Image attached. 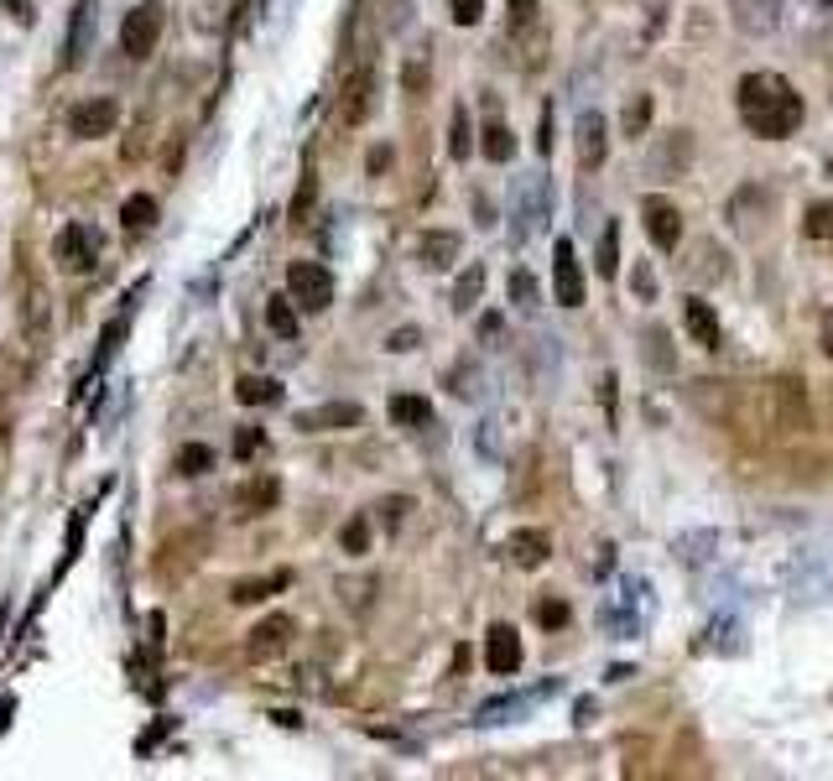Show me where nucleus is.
Masks as SVG:
<instances>
[{
    "label": "nucleus",
    "instance_id": "obj_20",
    "mask_svg": "<svg viewBox=\"0 0 833 781\" xmlns=\"http://www.w3.org/2000/svg\"><path fill=\"white\" fill-rule=\"evenodd\" d=\"M417 256H422L428 271H449L453 260H458V235H449V230H428L422 245H417Z\"/></svg>",
    "mask_w": 833,
    "mask_h": 781
},
{
    "label": "nucleus",
    "instance_id": "obj_10",
    "mask_svg": "<svg viewBox=\"0 0 833 781\" xmlns=\"http://www.w3.org/2000/svg\"><path fill=\"white\" fill-rule=\"evenodd\" d=\"M688 167H693V131H672V136L657 142V151H651V178L672 183V178H683Z\"/></svg>",
    "mask_w": 833,
    "mask_h": 781
},
{
    "label": "nucleus",
    "instance_id": "obj_40",
    "mask_svg": "<svg viewBox=\"0 0 833 781\" xmlns=\"http://www.w3.org/2000/svg\"><path fill=\"white\" fill-rule=\"evenodd\" d=\"M646 344H651V350H646V355H651V365H657V370H672V355L662 350L666 333H662V329H651V333H646Z\"/></svg>",
    "mask_w": 833,
    "mask_h": 781
},
{
    "label": "nucleus",
    "instance_id": "obj_16",
    "mask_svg": "<svg viewBox=\"0 0 833 781\" xmlns=\"http://www.w3.org/2000/svg\"><path fill=\"white\" fill-rule=\"evenodd\" d=\"M485 662L495 678H511L516 667H522V636H516V625H495L490 640H485Z\"/></svg>",
    "mask_w": 833,
    "mask_h": 781
},
{
    "label": "nucleus",
    "instance_id": "obj_34",
    "mask_svg": "<svg viewBox=\"0 0 833 781\" xmlns=\"http://www.w3.org/2000/svg\"><path fill=\"white\" fill-rule=\"evenodd\" d=\"M537 11H542V0H505V22H511V32L537 26Z\"/></svg>",
    "mask_w": 833,
    "mask_h": 781
},
{
    "label": "nucleus",
    "instance_id": "obj_38",
    "mask_svg": "<svg viewBox=\"0 0 833 781\" xmlns=\"http://www.w3.org/2000/svg\"><path fill=\"white\" fill-rule=\"evenodd\" d=\"M537 620H542V625H568V605H563V599H537Z\"/></svg>",
    "mask_w": 833,
    "mask_h": 781
},
{
    "label": "nucleus",
    "instance_id": "obj_44",
    "mask_svg": "<svg viewBox=\"0 0 833 781\" xmlns=\"http://www.w3.org/2000/svg\"><path fill=\"white\" fill-rule=\"evenodd\" d=\"M412 344H417V329H396V333H391V350H396V355H406Z\"/></svg>",
    "mask_w": 833,
    "mask_h": 781
},
{
    "label": "nucleus",
    "instance_id": "obj_9",
    "mask_svg": "<svg viewBox=\"0 0 833 781\" xmlns=\"http://www.w3.org/2000/svg\"><path fill=\"white\" fill-rule=\"evenodd\" d=\"M688 402L709 417V423L730 427V417H735V380H693L688 386Z\"/></svg>",
    "mask_w": 833,
    "mask_h": 781
},
{
    "label": "nucleus",
    "instance_id": "obj_14",
    "mask_svg": "<svg viewBox=\"0 0 833 781\" xmlns=\"http://www.w3.org/2000/svg\"><path fill=\"white\" fill-rule=\"evenodd\" d=\"M505 558H511L516 569H542V563L552 558V532H542V526H522V532H511Z\"/></svg>",
    "mask_w": 833,
    "mask_h": 781
},
{
    "label": "nucleus",
    "instance_id": "obj_33",
    "mask_svg": "<svg viewBox=\"0 0 833 781\" xmlns=\"http://www.w3.org/2000/svg\"><path fill=\"white\" fill-rule=\"evenodd\" d=\"M803 235L808 240H833V204H812L803 219Z\"/></svg>",
    "mask_w": 833,
    "mask_h": 781
},
{
    "label": "nucleus",
    "instance_id": "obj_43",
    "mask_svg": "<svg viewBox=\"0 0 833 781\" xmlns=\"http://www.w3.org/2000/svg\"><path fill=\"white\" fill-rule=\"evenodd\" d=\"M370 589H376V578H359V584H344V594H350V605H355V610H365V605H370Z\"/></svg>",
    "mask_w": 833,
    "mask_h": 781
},
{
    "label": "nucleus",
    "instance_id": "obj_46",
    "mask_svg": "<svg viewBox=\"0 0 833 781\" xmlns=\"http://www.w3.org/2000/svg\"><path fill=\"white\" fill-rule=\"evenodd\" d=\"M11 16L22 26H32V0H11Z\"/></svg>",
    "mask_w": 833,
    "mask_h": 781
},
{
    "label": "nucleus",
    "instance_id": "obj_23",
    "mask_svg": "<svg viewBox=\"0 0 833 781\" xmlns=\"http://www.w3.org/2000/svg\"><path fill=\"white\" fill-rule=\"evenodd\" d=\"M235 402H245V406H271V402H282V386L271 376H240L235 380Z\"/></svg>",
    "mask_w": 833,
    "mask_h": 781
},
{
    "label": "nucleus",
    "instance_id": "obj_48",
    "mask_svg": "<svg viewBox=\"0 0 833 781\" xmlns=\"http://www.w3.org/2000/svg\"><path fill=\"white\" fill-rule=\"evenodd\" d=\"M823 5H833V0H823Z\"/></svg>",
    "mask_w": 833,
    "mask_h": 781
},
{
    "label": "nucleus",
    "instance_id": "obj_28",
    "mask_svg": "<svg viewBox=\"0 0 833 781\" xmlns=\"http://www.w3.org/2000/svg\"><path fill=\"white\" fill-rule=\"evenodd\" d=\"M266 324H271V333H282V339H297V308H292V297H271L266 303Z\"/></svg>",
    "mask_w": 833,
    "mask_h": 781
},
{
    "label": "nucleus",
    "instance_id": "obj_39",
    "mask_svg": "<svg viewBox=\"0 0 833 781\" xmlns=\"http://www.w3.org/2000/svg\"><path fill=\"white\" fill-rule=\"evenodd\" d=\"M511 292H516V303H522V308H537V282H531L526 271H516V277H511Z\"/></svg>",
    "mask_w": 833,
    "mask_h": 781
},
{
    "label": "nucleus",
    "instance_id": "obj_22",
    "mask_svg": "<svg viewBox=\"0 0 833 781\" xmlns=\"http://www.w3.org/2000/svg\"><path fill=\"white\" fill-rule=\"evenodd\" d=\"M89 22H95V0H73V22H69V48H63V69L78 63V52L89 42Z\"/></svg>",
    "mask_w": 833,
    "mask_h": 781
},
{
    "label": "nucleus",
    "instance_id": "obj_35",
    "mask_svg": "<svg viewBox=\"0 0 833 781\" xmlns=\"http://www.w3.org/2000/svg\"><path fill=\"white\" fill-rule=\"evenodd\" d=\"M449 151H453V157H458V162L469 157V110H464V105L453 110V136H449Z\"/></svg>",
    "mask_w": 833,
    "mask_h": 781
},
{
    "label": "nucleus",
    "instance_id": "obj_18",
    "mask_svg": "<svg viewBox=\"0 0 833 781\" xmlns=\"http://www.w3.org/2000/svg\"><path fill=\"white\" fill-rule=\"evenodd\" d=\"M604 151H610L604 120H599L595 110H584V115H578V162H584V167H599V162H604Z\"/></svg>",
    "mask_w": 833,
    "mask_h": 781
},
{
    "label": "nucleus",
    "instance_id": "obj_1",
    "mask_svg": "<svg viewBox=\"0 0 833 781\" xmlns=\"http://www.w3.org/2000/svg\"><path fill=\"white\" fill-rule=\"evenodd\" d=\"M730 427L745 432H761V438H803L812 432V412H808V391L797 376H771V380H735V417Z\"/></svg>",
    "mask_w": 833,
    "mask_h": 781
},
{
    "label": "nucleus",
    "instance_id": "obj_17",
    "mask_svg": "<svg viewBox=\"0 0 833 781\" xmlns=\"http://www.w3.org/2000/svg\"><path fill=\"white\" fill-rule=\"evenodd\" d=\"M683 271H688V282H724L730 277V251L714 245V240H698L693 245V260Z\"/></svg>",
    "mask_w": 833,
    "mask_h": 781
},
{
    "label": "nucleus",
    "instance_id": "obj_19",
    "mask_svg": "<svg viewBox=\"0 0 833 781\" xmlns=\"http://www.w3.org/2000/svg\"><path fill=\"white\" fill-rule=\"evenodd\" d=\"M683 324H688L693 344H703V350H719V318L709 303H698V297H688L683 303Z\"/></svg>",
    "mask_w": 833,
    "mask_h": 781
},
{
    "label": "nucleus",
    "instance_id": "obj_21",
    "mask_svg": "<svg viewBox=\"0 0 833 781\" xmlns=\"http://www.w3.org/2000/svg\"><path fill=\"white\" fill-rule=\"evenodd\" d=\"M235 500H240V511H245V516H261V511H271V505L282 500V485L266 474V479H250V485H240Z\"/></svg>",
    "mask_w": 833,
    "mask_h": 781
},
{
    "label": "nucleus",
    "instance_id": "obj_12",
    "mask_svg": "<svg viewBox=\"0 0 833 781\" xmlns=\"http://www.w3.org/2000/svg\"><path fill=\"white\" fill-rule=\"evenodd\" d=\"M73 136H78V142H99V136H110V131H115L120 125V105L115 99H89V105H78V110H73Z\"/></svg>",
    "mask_w": 833,
    "mask_h": 781
},
{
    "label": "nucleus",
    "instance_id": "obj_13",
    "mask_svg": "<svg viewBox=\"0 0 833 781\" xmlns=\"http://www.w3.org/2000/svg\"><path fill=\"white\" fill-rule=\"evenodd\" d=\"M730 16L745 37H771L782 22V0H730Z\"/></svg>",
    "mask_w": 833,
    "mask_h": 781
},
{
    "label": "nucleus",
    "instance_id": "obj_31",
    "mask_svg": "<svg viewBox=\"0 0 833 781\" xmlns=\"http://www.w3.org/2000/svg\"><path fill=\"white\" fill-rule=\"evenodd\" d=\"M511 151H516L511 131H505L500 120H490V125H485V157H490V162H511Z\"/></svg>",
    "mask_w": 833,
    "mask_h": 781
},
{
    "label": "nucleus",
    "instance_id": "obj_25",
    "mask_svg": "<svg viewBox=\"0 0 833 781\" xmlns=\"http://www.w3.org/2000/svg\"><path fill=\"white\" fill-rule=\"evenodd\" d=\"M286 584H292V573H286V569L271 573V578H245V584H235V589H230V599H235V605H256V599L286 589Z\"/></svg>",
    "mask_w": 833,
    "mask_h": 781
},
{
    "label": "nucleus",
    "instance_id": "obj_4",
    "mask_svg": "<svg viewBox=\"0 0 833 781\" xmlns=\"http://www.w3.org/2000/svg\"><path fill=\"white\" fill-rule=\"evenodd\" d=\"M286 292L303 313H323L333 303V277L318 266V260H292L286 266Z\"/></svg>",
    "mask_w": 833,
    "mask_h": 781
},
{
    "label": "nucleus",
    "instance_id": "obj_6",
    "mask_svg": "<svg viewBox=\"0 0 833 781\" xmlns=\"http://www.w3.org/2000/svg\"><path fill=\"white\" fill-rule=\"evenodd\" d=\"M58 266L63 271H95L99 266V230L95 224H69L63 235H58Z\"/></svg>",
    "mask_w": 833,
    "mask_h": 781
},
{
    "label": "nucleus",
    "instance_id": "obj_36",
    "mask_svg": "<svg viewBox=\"0 0 833 781\" xmlns=\"http://www.w3.org/2000/svg\"><path fill=\"white\" fill-rule=\"evenodd\" d=\"M313 198H318V178L303 172V188H297V198H292V224H303V219L313 213Z\"/></svg>",
    "mask_w": 833,
    "mask_h": 781
},
{
    "label": "nucleus",
    "instance_id": "obj_45",
    "mask_svg": "<svg viewBox=\"0 0 833 781\" xmlns=\"http://www.w3.org/2000/svg\"><path fill=\"white\" fill-rule=\"evenodd\" d=\"M406 505H412V500H402V496H396V500H385V505H381V511H385V526H396V521H402V511H406Z\"/></svg>",
    "mask_w": 833,
    "mask_h": 781
},
{
    "label": "nucleus",
    "instance_id": "obj_41",
    "mask_svg": "<svg viewBox=\"0 0 833 781\" xmlns=\"http://www.w3.org/2000/svg\"><path fill=\"white\" fill-rule=\"evenodd\" d=\"M485 16V0H453V22L458 26H475Z\"/></svg>",
    "mask_w": 833,
    "mask_h": 781
},
{
    "label": "nucleus",
    "instance_id": "obj_8",
    "mask_svg": "<svg viewBox=\"0 0 833 781\" xmlns=\"http://www.w3.org/2000/svg\"><path fill=\"white\" fill-rule=\"evenodd\" d=\"M641 213H646V230H651V245L657 251H677V240H683V213H677V204L662 198V193H651L641 204Z\"/></svg>",
    "mask_w": 833,
    "mask_h": 781
},
{
    "label": "nucleus",
    "instance_id": "obj_7",
    "mask_svg": "<svg viewBox=\"0 0 833 781\" xmlns=\"http://www.w3.org/2000/svg\"><path fill=\"white\" fill-rule=\"evenodd\" d=\"M552 297L563 308H584V271H578L568 240H558V251H552Z\"/></svg>",
    "mask_w": 833,
    "mask_h": 781
},
{
    "label": "nucleus",
    "instance_id": "obj_3",
    "mask_svg": "<svg viewBox=\"0 0 833 781\" xmlns=\"http://www.w3.org/2000/svg\"><path fill=\"white\" fill-rule=\"evenodd\" d=\"M157 37H162V0H142L136 11H125V22H120V52L125 58H151L157 48Z\"/></svg>",
    "mask_w": 833,
    "mask_h": 781
},
{
    "label": "nucleus",
    "instance_id": "obj_30",
    "mask_svg": "<svg viewBox=\"0 0 833 781\" xmlns=\"http://www.w3.org/2000/svg\"><path fill=\"white\" fill-rule=\"evenodd\" d=\"M599 277H615L620 271V224H604V235H599Z\"/></svg>",
    "mask_w": 833,
    "mask_h": 781
},
{
    "label": "nucleus",
    "instance_id": "obj_2",
    "mask_svg": "<svg viewBox=\"0 0 833 781\" xmlns=\"http://www.w3.org/2000/svg\"><path fill=\"white\" fill-rule=\"evenodd\" d=\"M739 120H745V131H756L765 142H786L797 125H803V95L786 84L782 73H745L739 78Z\"/></svg>",
    "mask_w": 833,
    "mask_h": 781
},
{
    "label": "nucleus",
    "instance_id": "obj_27",
    "mask_svg": "<svg viewBox=\"0 0 833 781\" xmlns=\"http://www.w3.org/2000/svg\"><path fill=\"white\" fill-rule=\"evenodd\" d=\"M391 417H396V427H428L432 406L422 402V396H396V402H391Z\"/></svg>",
    "mask_w": 833,
    "mask_h": 781
},
{
    "label": "nucleus",
    "instance_id": "obj_37",
    "mask_svg": "<svg viewBox=\"0 0 833 781\" xmlns=\"http://www.w3.org/2000/svg\"><path fill=\"white\" fill-rule=\"evenodd\" d=\"M339 542H344V552H355V558H359V552L370 547V521L355 516L350 526H344V537H339Z\"/></svg>",
    "mask_w": 833,
    "mask_h": 781
},
{
    "label": "nucleus",
    "instance_id": "obj_24",
    "mask_svg": "<svg viewBox=\"0 0 833 781\" xmlns=\"http://www.w3.org/2000/svg\"><path fill=\"white\" fill-rule=\"evenodd\" d=\"M120 219H125L131 235H146V230L157 224V198H151V193H131L125 209H120Z\"/></svg>",
    "mask_w": 833,
    "mask_h": 781
},
{
    "label": "nucleus",
    "instance_id": "obj_15",
    "mask_svg": "<svg viewBox=\"0 0 833 781\" xmlns=\"http://www.w3.org/2000/svg\"><path fill=\"white\" fill-rule=\"evenodd\" d=\"M359 423H365L359 402H323V406H313V412H297V427L303 432H339V427H359Z\"/></svg>",
    "mask_w": 833,
    "mask_h": 781
},
{
    "label": "nucleus",
    "instance_id": "obj_42",
    "mask_svg": "<svg viewBox=\"0 0 833 781\" xmlns=\"http://www.w3.org/2000/svg\"><path fill=\"white\" fill-rule=\"evenodd\" d=\"M256 449H261V432H256V427H240V432H235V453H240V459H250Z\"/></svg>",
    "mask_w": 833,
    "mask_h": 781
},
{
    "label": "nucleus",
    "instance_id": "obj_5",
    "mask_svg": "<svg viewBox=\"0 0 833 781\" xmlns=\"http://www.w3.org/2000/svg\"><path fill=\"white\" fill-rule=\"evenodd\" d=\"M370 110H376V69L359 63V69L344 78V89H339V125H365Z\"/></svg>",
    "mask_w": 833,
    "mask_h": 781
},
{
    "label": "nucleus",
    "instance_id": "obj_26",
    "mask_svg": "<svg viewBox=\"0 0 833 781\" xmlns=\"http://www.w3.org/2000/svg\"><path fill=\"white\" fill-rule=\"evenodd\" d=\"M172 469L183 474V479H198L204 469H215V449L209 443H183L177 459H172Z\"/></svg>",
    "mask_w": 833,
    "mask_h": 781
},
{
    "label": "nucleus",
    "instance_id": "obj_11",
    "mask_svg": "<svg viewBox=\"0 0 833 781\" xmlns=\"http://www.w3.org/2000/svg\"><path fill=\"white\" fill-rule=\"evenodd\" d=\"M286 646H292V615H266L250 640H245V657L250 662H271V657H282Z\"/></svg>",
    "mask_w": 833,
    "mask_h": 781
},
{
    "label": "nucleus",
    "instance_id": "obj_47",
    "mask_svg": "<svg viewBox=\"0 0 833 781\" xmlns=\"http://www.w3.org/2000/svg\"><path fill=\"white\" fill-rule=\"evenodd\" d=\"M406 89H412V95L422 89V63H412V69H406Z\"/></svg>",
    "mask_w": 833,
    "mask_h": 781
},
{
    "label": "nucleus",
    "instance_id": "obj_32",
    "mask_svg": "<svg viewBox=\"0 0 833 781\" xmlns=\"http://www.w3.org/2000/svg\"><path fill=\"white\" fill-rule=\"evenodd\" d=\"M625 136H630V142H636V136H646V125H651V99L646 95H636L630 99V105H625Z\"/></svg>",
    "mask_w": 833,
    "mask_h": 781
},
{
    "label": "nucleus",
    "instance_id": "obj_29",
    "mask_svg": "<svg viewBox=\"0 0 833 781\" xmlns=\"http://www.w3.org/2000/svg\"><path fill=\"white\" fill-rule=\"evenodd\" d=\"M479 292H485V266H469V271L458 277V286H453V308L469 313L479 303Z\"/></svg>",
    "mask_w": 833,
    "mask_h": 781
}]
</instances>
